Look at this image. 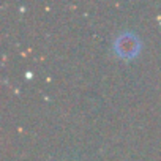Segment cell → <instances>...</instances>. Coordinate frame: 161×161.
Listing matches in <instances>:
<instances>
[{
	"instance_id": "1",
	"label": "cell",
	"mask_w": 161,
	"mask_h": 161,
	"mask_svg": "<svg viewBox=\"0 0 161 161\" xmlns=\"http://www.w3.org/2000/svg\"><path fill=\"white\" fill-rule=\"evenodd\" d=\"M115 54H119L123 58H133L141 51V40L133 32H123L120 33L114 41Z\"/></svg>"
}]
</instances>
